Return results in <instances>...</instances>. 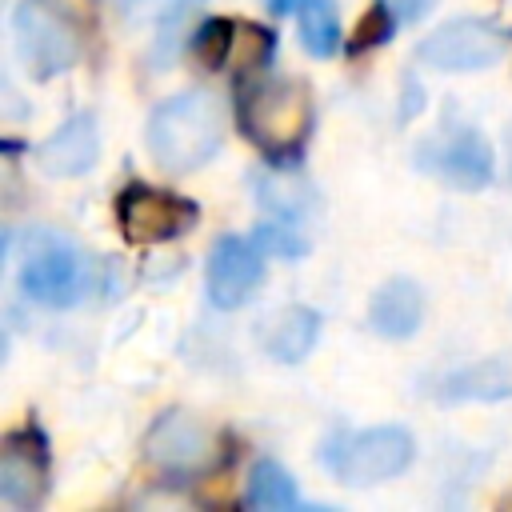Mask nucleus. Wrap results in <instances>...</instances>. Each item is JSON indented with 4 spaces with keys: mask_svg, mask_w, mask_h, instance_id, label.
Masks as SVG:
<instances>
[{
    "mask_svg": "<svg viewBox=\"0 0 512 512\" xmlns=\"http://www.w3.org/2000/svg\"><path fill=\"white\" fill-rule=\"evenodd\" d=\"M256 244H260V252L264 256H284V260H296V256H304L308 252V244L288 228V224H264L260 232H256Z\"/></svg>",
    "mask_w": 512,
    "mask_h": 512,
    "instance_id": "19",
    "label": "nucleus"
},
{
    "mask_svg": "<svg viewBox=\"0 0 512 512\" xmlns=\"http://www.w3.org/2000/svg\"><path fill=\"white\" fill-rule=\"evenodd\" d=\"M368 320L380 336L388 340H404L420 328L424 320V296H420V284L408 280V276H392L384 280L376 292H372V304H368Z\"/></svg>",
    "mask_w": 512,
    "mask_h": 512,
    "instance_id": "14",
    "label": "nucleus"
},
{
    "mask_svg": "<svg viewBox=\"0 0 512 512\" xmlns=\"http://www.w3.org/2000/svg\"><path fill=\"white\" fill-rule=\"evenodd\" d=\"M412 452H416V444H412L408 428L380 424V428H364V432L340 440L328 452V464L344 484L372 488V484H384V480L400 476L412 464Z\"/></svg>",
    "mask_w": 512,
    "mask_h": 512,
    "instance_id": "3",
    "label": "nucleus"
},
{
    "mask_svg": "<svg viewBox=\"0 0 512 512\" xmlns=\"http://www.w3.org/2000/svg\"><path fill=\"white\" fill-rule=\"evenodd\" d=\"M144 456L168 476H200L220 460V440L204 420L188 412H168L152 424Z\"/></svg>",
    "mask_w": 512,
    "mask_h": 512,
    "instance_id": "7",
    "label": "nucleus"
},
{
    "mask_svg": "<svg viewBox=\"0 0 512 512\" xmlns=\"http://www.w3.org/2000/svg\"><path fill=\"white\" fill-rule=\"evenodd\" d=\"M296 32L300 44L312 56H336L340 48V12L332 0H304L296 8Z\"/></svg>",
    "mask_w": 512,
    "mask_h": 512,
    "instance_id": "17",
    "label": "nucleus"
},
{
    "mask_svg": "<svg viewBox=\"0 0 512 512\" xmlns=\"http://www.w3.org/2000/svg\"><path fill=\"white\" fill-rule=\"evenodd\" d=\"M508 52V36L488 24V20H448L436 32H428L416 44V60L436 68V72H476V68H492L500 56Z\"/></svg>",
    "mask_w": 512,
    "mask_h": 512,
    "instance_id": "6",
    "label": "nucleus"
},
{
    "mask_svg": "<svg viewBox=\"0 0 512 512\" xmlns=\"http://www.w3.org/2000/svg\"><path fill=\"white\" fill-rule=\"evenodd\" d=\"M268 4H272V12H280V16H284V12H296L304 0H268Z\"/></svg>",
    "mask_w": 512,
    "mask_h": 512,
    "instance_id": "21",
    "label": "nucleus"
},
{
    "mask_svg": "<svg viewBox=\"0 0 512 512\" xmlns=\"http://www.w3.org/2000/svg\"><path fill=\"white\" fill-rule=\"evenodd\" d=\"M48 488L44 448L32 436H8L0 452V500L12 508H36Z\"/></svg>",
    "mask_w": 512,
    "mask_h": 512,
    "instance_id": "11",
    "label": "nucleus"
},
{
    "mask_svg": "<svg viewBox=\"0 0 512 512\" xmlns=\"http://www.w3.org/2000/svg\"><path fill=\"white\" fill-rule=\"evenodd\" d=\"M388 4H392L396 20H404V24H416V20H424V16L432 12V4H436V0H388Z\"/></svg>",
    "mask_w": 512,
    "mask_h": 512,
    "instance_id": "20",
    "label": "nucleus"
},
{
    "mask_svg": "<svg viewBox=\"0 0 512 512\" xmlns=\"http://www.w3.org/2000/svg\"><path fill=\"white\" fill-rule=\"evenodd\" d=\"M20 288L48 308H68L88 292V264L72 244L40 232L20 256Z\"/></svg>",
    "mask_w": 512,
    "mask_h": 512,
    "instance_id": "4",
    "label": "nucleus"
},
{
    "mask_svg": "<svg viewBox=\"0 0 512 512\" xmlns=\"http://www.w3.org/2000/svg\"><path fill=\"white\" fill-rule=\"evenodd\" d=\"M504 152H508V184H512V124L504 132Z\"/></svg>",
    "mask_w": 512,
    "mask_h": 512,
    "instance_id": "22",
    "label": "nucleus"
},
{
    "mask_svg": "<svg viewBox=\"0 0 512 512\" xmlns=\"http://www.w3.org/2000/svg\"><path fill=\"white\" fill-rule=\"evenodd\" d=\"M224 104L216 92H176L148 116V152L164 172H192L208 164L224 144Z\"/></svg>",
    "mask_w": 512,
    "mask_h": 512,
    "instance_id": "1",
    "label": "nucleus"
},
{
    "mask_svg": "<svg viewBox=\"0 0 512 512\" xmlns=\"http://www.w3.org/2000/svg\"><path fill=\"white\" fill-rule=\"evenodd\" d=\"M228 48H232V20H204L192 36V52L208 68H220L228 60Z\"/></svg>",
    "mask_w": 512,
    "mask_h": 512,
    "instance_id": "18",
    "label": "nucleus"
},
{
    "mask_svg": "<svg viewBox=\"0 0 512 512\" xmlns=\"http://www.w3.org/2000/svg\"><path fill=\"white\" fill-rule=\"evenodd\" d=\"M240 124L248 140L268 160H288L312 132V92L304 80L268 76L244 88L240 96Z\"/></svg>",
    "mask_w": 512,
    "mask_h": 512,
    "instance_id": "2",
    "label": "nucleus"
},
{
    "mask_svg": "<svg viewBox=\"0 0 512 512\" xmlns=\"http://www.w3.org/2000/svg\"><path fill=\"white\" fill-rule=\"evenodd\" d=\"M416 164L460 192H476L492 180V144L476 128L440 132L416 148Z\"/></svg>",
    "mask_w": 512,
    "mask_h": 512,
    "instance_id": "8",
    "label": "nucleus"
},
{
    "mask_svg": "<svg viewBox=\"0 0 512 512\" xmlns=\"http://www.w3.org/2000/svg\"><path fill=\"white\" fill-rule=\"evenodd\" d=\"M200 208L188 196L164 192V188H148V184H128L116 196V224L124 232V240L132 244H168L176 236H184L196 224Z\"/></svg>",
    "mask_w": 512,
    "mask_h": 512,
    "instance_id": "5",
    "label": "nucleus"
},
{
    "mask_svg": "<svg viewBox=\"0 0 512 512\" xmlns=\"http://www.w3.org/2000/svg\"><path fill=\"white\" fill-rule=\"evenodd\" d=\"M440 400L464 404V400H508L512 396V352L472 360L456 372H448L436 388Z\"/></svg>",
    "mask_w": 512,
    "mask_h": 512,
    "instance_id": "13",
    "label": "nucleus"
},
{
    "mask_svg": "<svg viewBox=\"0 0 512 512\" xmlns=\"http://www.w3.org/2000/svg\"><path fill=\"white\" fill-rule=\"evenodd\" d=\"M208 296L216 308H240L256 296L264 280V252L256 240L244 236H220L208 252Z\"/></svg>",
    "mask_w": 512,
    "mask_h": 512,
    "instance_id": "10",
    "label": "nucleus"
},
{
    "mask_svg": "<svg viewBox=\"0 0 512 512\" xmlns=\"http://www.w3.org/2000/svg\"><path fill=\"white\" fill-rule=\"evenodd\" d=\"M12 20H16L20 56L28 60V68L36 76H56V72H64V68L76 64L80 44H76L72 28L52 8H44L40 0H20Z\"/></svg>",
    "mask_w": 512,
    "mask_h": 512,
    "instance_id": "9",
    "label": "nucleus"
},
{
    "mask_svg": "<svg viewBox=\"0 0 512 512\" xmlns=\"http://www.w3.org/2000/svg\"><path fill=\"white\" fill-rule=\"evenodd\" d=\"M316 336H320V316H316L312 308L296 304V308H284V312L272 320V328L264 332V348H268L272 360L296 364V360H304V356L312 352Z\"/></svg>",
    "mask_w": 512,
    "mask_h": 512,
    "instance_id": "15",
    "label": "nucleus"
},
{
    "mask_svg": "<svg viewBox=\"0 0 512 512\" xmlns=\"http://www.w3.org/2000/svg\"><path fill=\"white\" fill-rule=\"evenodd\" d=\"M244 500L252 508H264V512H284V508H296L300 504V492H296L292 472H284L276 460H256L252 472H248Z\"/></svg>",
    "mask_w": 512,
    "mask_h": 512,
    "instance_id": "16",
    "label": "nucleus"
},
{
    "mask_svg": "<svg viewBox=\"0 0 512 512\" xmlns=\"http://www.w3.org/2000/svg\"><path fill=\"white\" fill-rule=\"evenodd\" d=\"M96 152H100L96 120L88 112H76L36 148V164L48 176H80L96 164Z\"/></svg>",
    "mask_w": 512,
    "mask_h": 512,
    "instance_id": "12",
    "label": "nucleus"
}]
</instances>
